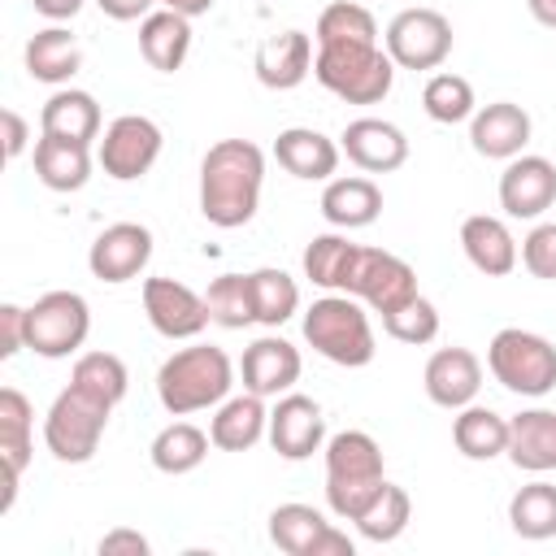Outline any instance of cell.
<instances>
[{"label": "cell", "mask_w": 556, "mask_h": 556, "mask_svg": "<svg viewBox=\"0 0 556 556\" xmlns=\"http://www.w3.org/2000/svg\"><path fill=\"white\" fill-rule=\"evenodd\" d=\"M321 217L334 230H365L382 217V187L369 174H339L321 191Z\"/></svg>", "instance_id": "obj_24"}, {"label": "cell", "mask_w": 556, "mask_h": 556, "mask_svg": "<svg viewBox=\"0 0 556 556\" xmlns=\"http://www.w3.org/2000/svg\"><path fill=\"white\" fill-rule=\"evenodd\" d=\"M143 313L161 339H200L208 330V300L178 278H143Z\"/></svg>", "instance_id": "obj_13"}, {"label": "cell", "mask_w": 556, "mask_h": 556, "mask_svg": "<svg viewBox=\"0 0 556 556\" xmlns=\"http://www.w3.org/2000/svg\"><path fill=\"white\" fill-rule=\"evenodd\" d=\"M109 417H113L109 400L70 382L65 391H56V400L43 413V443L61 465H87L100 452Z\"/></svg>", "instance_id": "obj_6"}, {"label": "cell", "mask_w": 556, "mask_h": 556, "mask_svg": "<svg viewBox=\"0 0 556 556\" xmlns=\"http://www.w3.org/2000/svg\"><path fill=\"white\" fill-rule=\"evenodd\" d=\"M204 300H208V317H213V326H222V330H243V326L256 321L248 274H217V278L208 282Z\"/></svg>", "instance_id": "obj_40"}, {"label": "cell", "mask_w": 556, "mask_h": 556, "mask_svg": "<svg viewBox=\"0 0 556 556\" xmlns=\"http://www.w3.org/2000/svg\"><path fill=\"white\" fill-rule=\"evenodd\" d=\"M356 252L361 243L348 239V230H326V235H313L300 265H304V278L321 291H348L352 282V269H356Z\"/></svg>", "instance_id": "obj_32"}, {"label": "cell", "mask_w": 556, "mask_h": 556, "mask_svg": "<svg viewBox=\"0 0 556 556\" xmlns=\"http://www.w3.org/2000/svg\"><path fill=\"white\" fill-rule=\"evenodd\" d=\"M91 143H78V139H61V135H43L35 139V178L48 187V191H83L87 178H91Z\"/></svg>", "instance_id": "obj_28"}, {"label": "cell", "mask_w": 556, "mask_h": 556, "mask_svg": "<svg viewBox=\"0 0 556 556\" xmlns=\"http://www.w3.org/2000/svg\"><path fill=\"white\" fill-rule=\"evenodd\" d=\"M22 61H26V74H30L35 83L65 87V83L83 70V48H78V39H74L61 22H52V26H43V30H35V35L26 39Z\"/></svg>", "instance_id": "obj_29"}, {"label": "cell", "mask_w": 556, "mask_h": 556, "mask_svg": "<svg viewBox=\"0 0 556 556\" xmlns=\"http://www.w3.org/2000/svg\"><path fill=\"white\" fill-rule=\"evenodd\" d=\"M252 282V308H256V321L278 330L282 321H291L300 313V282L287 274V269H274V265H261L248 274Z\"/></svg>", "instance_id": "obj_36"}, {"label": "cell", "mask_w": 556, "mask_h": 556, "mask_svg": "<svg viewBox=\"0 0 556 556\" xmlns=\"http://www.w3.org/2000/svg\"><path fill=\"white\" fill-rule=\"evenodd\" d=\"M421 109L430 122L439 126H456V122H469L478 113V100H473V83L465 74H452V70H439L426 78L421 87Z\"/></svg>", "instance_id": "obj_37"}, {"label": "cell", "mask_w": 556, "mask_h": 556, "mask_svg": "<svg viewBox=\"0 0 556 556\" xmlns=\"http://www.w3.org/2000/svg\"><path fill=\"white\" fill-rule=\"evenodd\" d=\"M408 521H413V500H408V491L395 486V482H387V486L378 491V500H374L352 526L361 530L365 543H395V539L408 530Z\"/></svg>", "instance_id": "obj_39"}, {"label": "cell", "mask_w": 556, "mask_h": 556, "mask_svg": "<svg viewBox=\"0 0 556 556\" xmlns=\"http://www.w3.org/2000/svg\"><path fill=\"white\" fill-rule=\"evenodd\" d=\"M348 295H356L369 313L387 317L395 308H404L408 300H417V269L387 252V248H361L356 252V269H352V282H348Z\"/></svg>", "instance_id": "obj_11"}, {"label": "cell", "mask_w": 556, "mask_h": 556, "mask_svg": "<svg viewBox=\"0 0 556 556\" xmlns=\"http://www.w3.org/2000/svg\"><path fill=\"white\" fill-rule=\"evenodd\" d=\"M300 330H304V343L317 356H326L330 365H343V369H361L378 352L369 308L348 291H326L321 300H313L304 308Z\"/></svg>", "instance_id": "obj_4"}, {"label": "cell", "mask_w": 556, "mask_h": 556, "mask_svg": "<svg viewBox=\"0 0 556 556\" xmlns=\"http://www.w3.org/2000/svg\"><path fill=\"white\" fill-rule=\"evenodd\" d=\"M343 39H378V22L365 4L356 0H334L317 13V26H313V43H343Z\"/></svg>", "instance_id": "obj_41"}, {"label": "cell", "mask_w": 556, "mask_h": 556, "mask_svg": "<svg viewBox=\"0 0 556 556\" xmlns=\"http://www.w3.org/2000/svg\"><path fill=\"white\" fill-rule=\"evenodd\" d=\"M530 135H534V122L513 100H491V104H482L469 117V143L486 161H513V156H521L526 143H530Z\"/></svg>", "instance_id": "obj_21"}, {"label": "cell", "mask_w": 556, "mask_h": 556, "mask_svg": "<svg viewBox=\"0 0 556 556\" xmlns=\"http://www.w3.org/2000/svg\"><path fill=\"white\" fill-rule=\"evenodd\" d=\"M26 348V308L0 304V361H13Z\"/></svg>", "instance_id": "obj_44"}, {"label": "cell", "mask_w": 556, "mask_h": 556, "mask_svg": "<svg viewBox=\"0 0 556 556\" xmlns=\"http://www.w3.org/2000/svg\"><path fill=\"white\" fill-rule=\"evenodd\" d=\"M556 204V165L539 152H521L504 161L500 174V208L517 222H539Z\"/></svg>", "instance_id": "obj_16"}, {"label": "cell", "mask_w": 556, "mask_h": 556, "mask_svg": "<svg viewBox=\"0 0 556 556\" xmlns=\"http://www.w3.org/2000/svg\"><path fill=\"white\" fill-rule=\"evenodd\" d=\"M265 187V152L252 139H217L200 161V213L217 230H239L256 217Z\"/></svg>", "instance_id": "obj_1"}, {"label": "cell", "mask_w": 556, "mask_h": 556, "mask_svg": "<svg viewBox=\"0 0 556 556\" xmlns=\"http://www.w3.org/2000/svg\"><path fill=\"white\" fill-rule=\"evenodd\" d=\"M382 330H387L395 343L426 348V343L439 339V308H434L426 295H417V300H408L404 308L387 313V317H382Z\"/></svg>", "instance_id": "obj_42"}, {"label": "cell", "mask_w": 556, "mask_h": 556, "mask_svg": "<svg viewBox=\"0 0 556 556\" xmlns=\"http://www.w3.org/2000/svg\"><path fill=\"white\" fill-rule=\"evenodd\" d=\"M208 447H213L208 430H200L195 421H169V426H161V430H156V439H152L148 456H152V469H156V473L182 478V473H191V469H200V465H204Z\"/></svg>", "instance_id": "obj_34"}, {"label": "cell", "mask_w": 556, "mask_h": 556, "mask_svg": "<svg viewBox=\"0 0 556 556\" xmlns=\"http://www.w3.org/2000/svg\"><path fill=\"white\" fill-rule=\"evenodd\" d=\"M486 369L504 391L539 400L556 387V348H552V339H543L534 330L504 326L486 343Z\"/></svg>", "instance_id": "obj_7"}, {"label": "cell", "mask_w": 556, "mask_h": 556, "mask_svg": "<svg viewBox=\"0 0 556 556\" xmlns=\"http://www.w3.org/2000/svg\"><path fill=\"white\" fill-rule=\"evenodd\" d=\"M339 148L361 174H391L408 161V135L387 117H352L339 135Z\"/></svg>", "instance_id": "obj_19"}, {"label": "cell", "mask_w": 556, "mask_h": 556, "mask_svg": "<svg viewBox=\"0 0 556 556\" xmlns=\"http://www.w3.org/2000/svg\"><path fill=\"white\" fill-rule=\"evenodd\" d=\"M526 9H530V17H534L539 26L556 30V0H526Z\"/></svg>", "instance_id": "obj_50"}, {"label": "cell", "mask_w": 556, "mask_h": 556, "mask_svg": "<svg viewBox=\"0 0 556 556\" xmlns=\"http://www.w3.org/2000/svg\"><path fill=\"white\" fill-rule=\"evenodd\" d=\"M339 156L343 148L313 126H287L274 139V161L300 182H330L339 169Z\"/></svg>", "instance_id": "obj_22"}, {"label": "cell", "mask_w": 556, "mask_h": 556, "mask_svg": "<svg viewBox=\"0 0 556 556\" xmlns=\"http://www.w3.org/2000/svg\"><path fill=\"white\" fill-rule=\"evenodd\" d=\"M161 9H174V13H182V17H204L208 9H213V0H156Z\"/></svg>", "instance_id": "obj_49"}, {"label": "cell", "mask_w": 556, "mask_h": 556, "mask_svg": "<svg viewBox=\"0 0 556 556\" xmlns=\"http://www.w3.org/2000/svg\"><path fill=\"white\" fill-rule=\"evenodd\" d=\"M313 78L339 96L343 104H382L395 83V61L374 39H343V43H317Z\"/></svg>", "instance_id": "obj_5"}, {"label": "cell", "mask_w": 556, "mask_h": 556, "mask_svg": "<svg viewBox=\"0 0 556 556\" xmlns=\"http://www.w3.org/2000/svg\"><path fill=\"white\" fill-rule=\"evenodd\" d=\"M30 4H35V13H43L48 22H70V17L83 13L87 0H30Z\"/></svg>", "instance_id": "obj_48"}, {"label": "cell", "mask_w": 556, "mask_h": 556, "mask_svg": "<svg viewBox=\"0 0 556 556\" xmlns=\"http://www.w3.org/2000/svg\"><path fill=\"white\" fill-rule=\"evenodd\" d=\"M508 526L517 539L526 543H543L556 539V482H526L513 500H508Z\"/></svg>", "instance_id": "obj_35"}, {"label": "cell", "mask_w": 556, "mask_h": 556, "mask_svg": "<svg viewBox=\"0 0 556 556\" xmlns=\"http://www.w3.org/2000/svg\"><path fill=\"white\" fill-rule=\"evenodd\" d=\"M452 443L465 460H495L508 452V417H500L486 404H465L452 417Z\"/></svg>", "instance_id": "obj_33"}, {"label": "cell", "mask_w": 556, "mask_h": 556, "mask_svg": "<svg viewBox=\"0 0 556 556\" xmlns=\"http://www.w3.org/2000/svg\"><path fill=\"white\" fill-rule=\"evenodd\" d=\"M161 148H165V135H161V126L152 117L122 113V117H113L104 126L100 148H96V161H100V169L113 182H135V178H143L156 165Z\"/></svg>", "instance_id": "obj_10"}, {"label": "cell", "mask_w": 556, "mask_h": 556, "mask_svg": "<svg viewBox=\"0 0 556 556\" xmlns=\"http://www.w3.org/2000/svg\"><path fill=\"white\" fill-rule=\"evenodd\" d=\"M269 543L287 556H356V543L334 521H326L321 508L295 500L269 513Z\"/></svg>", "instance_id": "obj_12"}, {"label": "cell", "mask_w": 556, "mask_h": 556, "mask_svg": "<svg viewBox=\"0 0 556 556\" xmlns=\"http://www.w3.org/2000/svg\"><path fill=\"white\" fill-rule=\"evenodd\" d=\"M39 130L43 135L91 143V139L104 135V117H100V104H96L91 91H83V87H56L43 100V109H39Z\"/></svg>", "instance_id": "obj_30"}, {"label": "cell", "mask_w": 556, "mask_h": 556, "mask_svg": "<svg viewBox=\"0 0 556 556\" xmlns=\"http://www.w3.org/2000/svg\"><path fill=\"white\" fill-rule=\"evenodd\" d=\"M91 334V304L78 291H43L26 308V348L43 361L78 356Z\"/></svg>", "instance_id": "obj_8"}, {"label": "cell", "mask_w": 556, "mask_h": 556, "mask_svg": "<svg viewBox=\"0 0 556 556\" xmlns=\"http://www.w3.org/2000/svg\"><path fill=\"white\" fill-rule=\"evenodd\" d=\"M139 52L161 74L182 70V61L191 52V17H182L174 9H152L139 22Z\"/></svg>", "instance_id": "obj_31"}, {"label": "cell", "mask_w": 556, "mask_h": 556, "mask_svg": "<svg viewBox=\"0 0 556 556\" xmlns=\"http://www.w3.org/2000/svg\"><path fill=\"white\" fill-rule=\"evenodd\" d=\"M156 0H96V9L113 22H143Z\"/></svg>", "instance_id": "obj_47"}, {"label": "cell", "mask_w": 556, "mask_h": 556, "mask_svg": "<svg viewBox=\"0 0 556 556\" xmlns=\"http://www.w3.org/2000/svg\"><path fill=\"white\" fill-rule=\"evenodd\" d=\"M326 504L339 521H356L387 486L382 447L365 430H339L326 439Z\"/></svg>", "instance_id": "obj_3"}, {"label": "cell", "mask_w": 556, "mask_h": 556, "mask_svg": "<svg viewBox=\"0 0 556 556\" xmlns=\"http://www.w3.org/2000/svg\"><path fill=\"white\" fill-rule=\"evenodd\" d=\"M265 430H269V408H265V395H256V391L226 395L208 421V439L222 452H248L265 439Z\"/></svg>", "instance_id": "obj_25"}, {"label": "cell", "mask_w": 556, "mask_h": 556, "mask_svg": "<svg viewBox=\"0 0 556 556\" xmlns=\"http://www.w3.org/2000/svg\"><path fill=\"white\" fill-rule=\"evenodd\" d=\"M148 552H152V543L139 530H126V526H117L100 539V556H148Z\"/></svg>", "instance_id": "obj_45"}, {"label": "cell", "mask_w": 556, "mask_h": 556, "mask_svg": "<svg viewBox=\"0 0 556 556\" xmlns=\"http://www.w3.org/2000/svg\"><path fill=\"white\" fill-rule=\"evenodd\" d=\"M152 261V230L143 222H113L104 226L91 248H87V269L91 278L117 287V282H130L148 269Z\"/></svg>", "instance_id": "obj_14"}, {"label": "cell", "mask_w": 556, "mask_h": 556, "mask_svg": "<svg viewBox=\"0 0 556 556\" xmlns=\"http://www.w3.org/2000/svg\"><path fill=\"white\" fill-rule=\"evenodd\" d=\"M269 447L282 456V460H308L313 452L326 447V417H321V404L313 395H300V391H282L269 408V430H265Z\"/></svg>", "instance_id": "obj_15"}, {"label": "cell", "mask_w": 556, "mask_h": 556, "mask_svg": "<svg viewBox=\"0 0 556 556\" xmlns=\"http://www.w3.org/2000/svg\"><path fill=\"white\" fill-rule=\"evenodd\" d=\"M504 456L526 473H552L556 469V408H521L517 417H508Z\"/></svg>", "instance_id": "obj_26"}, {"label": "cell", "mask_w": 556, "mask_h": 556, "mask_svg": "<svg viewBox=\"0 0 556 556\" xmlns=\"http://www.w3.org/2000/svg\"><path fill=\"white\" fill-rule=\"evenodd\" d=\"M300 348L282 334H261L243 348L239 356V378H243V391H256L265 400H278L282 391H291L300 382Z\"/></svg>", "instance_id": "obj_18"}, {"label": "cell", "mask_w": 556, "mask_h": 556, "mask_svg": "<svg viewBox=\"0 0 556 556\" xmlns=\"http://www.w3.org/2000/svg\"><path fill=\"white\" fill-rule=\"evenodd\" d=\"M313 39L304 30H282V35H269L261 48H256V78L261 87L269 91H291L300 87L308 74H313Z\"/></svg>", "instance_id": "obj_27"}, {"label": "cell", "mask_w": 556, "mask_h": 556, "mask_svg": "<svg viewBox=\"0 0 556 556\" xmlns=\"http://www.w3.org/2000/svg\"><path fill=\"white\" fill-rule=\"evenodd\" d=\"M521 265L543 278V282H556V222H539L526 239H521Z\"/></svg>", "instance_id": "obj_43"}, {"label": "cell", "mask_w": 556, "mask_h": 556, "mask_svg": "<svg viewBox=\"0 0 556 556\" xmlns=\"http://www.w3.org/2000/svg\"><path fill=\"white\" fill-rule=\"evenodd\" d=\"M460 248H465V261L486 278H508L521 261V248H517L508 222L491 217V213H473L460 222Z\"/></svg>", "instance_id": "obj_23"}, {"label": "cell", "mask_w": 556, "mask_h": 556, "mask_svg": "<svg viewBox=\"0 0 556 556\" xmlns=\"http://www.w3.org/2000/svg\"><path fill=\"white\" fill-rule=\"evenodd\" d=\"M30 452H35V404L17 387H4L0 391V465H4L0 513L13 508L17 486H22V473L30 465Z\"/></svg>", "instance_id": "obj_17"}, {"label": "cell", "mask_w": 556, "mask_h": 556, "mask_svg": "<svg viewBox=\"0 0 556 556\" xmlns=\"http://www.w3.org/2000/svg\"><path fill=\"white\" fill-rule=\"evenodd\" d=\"M235 387V361L213 343L178 348L156 369V400L169 417H191L217 408Z\"/></svg>", "instance_id": "obj_2"}, {"label": "cell", "mask_w": 556, "mask_h": 556, "mask_svg": "<svg viewBox=\"0 0 556 556\" xmlns=\"http://www.w3.org/2000/svg\"><path fill=\"white\" fill-rule=\"evenodd\" d=\"M452 43H456L452 22L426 4L400 9L382 35V48L395 61V70H439L452 56Z\"/></svg>", "instance_id": "obj_9"}, {"label": "cell", "mask_w": 556, "mask_h": 556, "mask_svg": "<svg viewBox=\"0 0 556 556\" xmlns=\"http://www.w3.org/2000/svg\"><path fill=\"white\" fill-rule=\"evenodd\" d=\"M70 382L91 391V395H100V400H109L117 408L126 400V391H130V369L113 352H78L74 369H70Z\"/></svg>", "instance_id": "obj_38"}, {"label": "cell", "mask_w": 556, "mask_h": 556, "mask_svg": "<svg viewBox=\"0 0 556 556\" xmlns=\"http://www.w3.org/2000/svg\"><path fill=\"white\" fill-rule=\"evenodd\" d=\"M0 122H4V156L17 161V156L30 148V126H26V117H22L17 109H4Z\"/></svg>", "instance_id": "obj_46"}, {"label": "cell", "mask_w": 556, "mask_h": 556, "mask_svg": "<svg viewBox=\"0 0 556 556\" xmlns=\"http://www.w3.org/2000/svg\"><path fill=\"white\" fill-rule=\"evenodd\" d=\"M421 387H426L430 404L456 413V408L478 400V391H482V361L469 348H456V343L439 348V352H430V361L421 369Z\"/></svg>", "instance_id": "obj_20"}]
</instances>
